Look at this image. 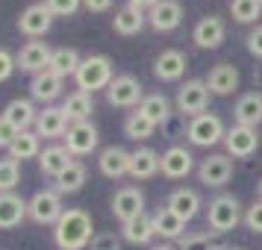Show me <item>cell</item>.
Listing matches in <instances>:
<instances>
[{
  "label": "cell",
  "mask_w": 262,
  "mask_h": 250,
  "mask_svg": "<svg viewBox=\"0 0 262 250\" xmlns=\"http://www.w3.org/2000/svg\"><path fill=\"white\" fill-rule=\"evenodd\" d=\"M85 177H89L85 165H83V162H74L65 174L56 177V186H53V189L59 191V194H77V191L85 186Z\"/></svg>",
  "instance_id": "35"
},
{
  "label": "cell",
  "mask_w": 262,
  "mask_h": 250,
  "mask_svg": "<svg viewBox=\"0 0 262 250\" xmlns=\"http://www.w3.org/2000/svg\"><path fill=\"white\" fill-rule=\"evenodd\" d=\"M115 80V68H112V59L103 56V53H95V56H83L80 68L74 74V83L80 92L85 95H95V92H106L109 83Z\"/></svg>",
  "instance_id": "2"
},
{
  "label": "cell",
  "mask_w": 262,
  "mask_h": 250,
  "mask_svg": "<svg viewBox=\"0 0 262 250\" xmlns=\"http://www.w3.org/2000/svg\"><path fill=\"white\" fill-rule=\"evenodd\" d=\"M186 135H189V142L194 144V147H215V144L224 142L227 127L215 112H201V115H194V118L189 121Z\"/></svg>",
  "instance_id": "5"
},
{
  "label": "cell",
  "mask_w": 262,
  "mask_h": 250,
  "mask_svg": "<svg viewBox=\"0 0 262 250\" xmlns=\"http://www.w3.org/2000/svg\"><path fill=\"white\" fill-rule=\"evenodd\" d=\"M0 118H6L18 132H24V130H30V127H36L38 109L33 106V100H27V97H15V100H9V103L3 106V115H0Z\"/></svg>",
  "instance_id": "22"
},
{
  "label": "cell",
  "mask_w": 262,
  "mask_h": 250,
  "mask_svg": "<svg viewBox=\"0 0 262 250\" xmlns=\"http://www.w3.org/2000/svg\"><path fill=\"white\" fill-rule=\"evenodd\" d=\"M50 56H53V48H50L48 41H27L24 48L15 53V65L24 74H33L36 77V74L48 71Z\"/></svg>",
  "instance_id": "13"
},
{
  "label": "cell",
  "mask_w": 262,
  "mask_h": 250,
  "mask_svg": "<svg viewBox=\"0 0 262 250\" xmlns=\"http://www.w3.org/2000/svg\"><path fill=\"white\" fill-rule=\"evenodd\" d=\"M130 162H133V153L130 150H124L118 144H109L100 150L97 156V168H100V174L109 179H121V177H130Z\"/></svg>",
  "instance_id": "18"
},
{
  "label": "cell",
  "mask_w": 262,
  "mask_h": 250,
  "mask_svg": "<svg viewBox=\"0 0 262 250\" xmlns=\"http://www.w3.org/2000/svg\"><path fill=\"white\" fill-rule=\"evenodd\" d=\"M121 238L127 241V244H150L156 238V230H154V215H142V218H136L130 224H121Z\"/></svg>",
  "instance_id": "29"
},
{
  "label": "cell",
  "mask_w": 262,
  "mask_h": 250,
  "mask_svg": "<svg viewBox=\"0 0 262 250\" xmlns=\"http://www.w3.org/2000/svg\"><path fill=\"white\" fill-rule=\"evenodd\" d=\"M89 250H121V236L118 233H95Z\"/></svg>",
  "instance_id": "41"
},
{
  "label": "cell",
  "mask_w": 262,
  "mask_h": 250,
  "mask_svg": "<svg viewBox=\"0 0 262 250\" xmlns=\"http://www.w3.org/2000/svg\"><path fill=\"white\" fill-rule=\"evenodd\" d=\"M45 6L53 12V18H71L83 6V0H45Z\"/></svg>",
  "instance_id": "40"
},
{
  "label": "cell",
  "mask_w": 262,
  "mask_h": 250,
  "mask_svg": "<svg viewBox=\"0 0 262 250\" xmlns=\"http://www.w3.org/2000/svg\"><path fill=\"white\" fill-rule=\"evenodd\" d=\"M171 212L177 215V218H183L186 224H189L194 215L201 212V206H203V200H201V194L194 189H174L171 194H168V203H165Z\"/></svg>",
  "instance_id": "25"
},
{
  "label": "cell",
  "mask_w": 262,
  "mask_h": 250,
  "mask_svg": "<svg viewBox=\"0 0 262 250\" xmlns=\"http://www.w3.org/2000/svg\"><path fill=\"white\" fill-rule=\"evenodd\" d=\"M218 233L212 230H201V233H186V236L177 241V250H224L218 244Z\"/></svg>",
  "instance_id": "37"
},
{
  "label": "cell",
  "mask_w": 262,
  "mask_h": 250,
  "mask_svg": "<svg viewBox=\"0 0 262 250\" xmlns=\"http://www.w3.org/2000/svg\"><path fill=\"white\" fill-rule=\"evenodd\" d=\"M68 118H65V112H62V106H45L38 109V118H36V132L38 139H48V142H53V139H65V132H68Z\"/></svg>",
  "instance_id": "19"
},
{
  "label": "cell",
  "mask_w": 262,
  "mask_h": 250,
  "mask_svg": "<svg viewBox=\"0 0 262 250\" xmlns=\"http://www.w3.org/2000/svg\"><path fill=\"white\" fill-rule=\"evenodd\" d=\"M209 85H206V80H186V83L177 88V112H183V115H189V118H194V115H201V112H206V106H209Z\"/></svg>",
  "instance_id": "7"
},
{
  "label": "cell",
  "mask_w": 262,
  "mask_h": 250,
  "mask_svg": "<svg viewBox=\"0 0 262 250\" xmlns=\"http://www.w3.org/2000/svg\"><path fill=\"white\" fill-rule=\"evenodd\" d=\"M139 112H142L150 124L165 127L168 118H171V103H168V97L162 95V92H154V95H144V100L139 103Z\"/></svg>",
  "instance_id": "31"
},
{
  "label": "cell",
  "mask_w": 262,
  "mask_h": 250,
  "mask_svg": "<svg viewBox=\"0 0 262 250\" xmlns=\"http://www.w3.org/2000/svg\"><path fill=\"white\" fill-rule=\"evenodd\" d=\"M95 238V226H92V215L85 209H65L62 218L53 224V244L59 250H85Z\"/></svg>",
  "instance_id": "1"
},
{
  "label": "cell",
  "mask_w": 262,
  "mask_h": 250,
  "mask_svg": "<svg viewBox=\"0 0 262 250\" xmlns=\"http://www.w3.org/2000/svg\"><path fill=\"white\" fill-rule=\"evenodd\" d=\"M159 0H127V6H136V9H142V12H150Z\"/></svg>",
  "instance_id": "47"
},
{
  "label": "cell",
  "mask_w": 262,
  "mask_h": 250,
  "mask_svg": "<svg viewBox=\"0 0 262 250\" xmlns=\"http://www.w3.org/2000/svg\"><path fill=\"white\" fill-rule=\"evenodd\" d=\"M245 44H248V53H250V56L262 59V24H256L253 30H250L248 38H245Z\"/></svg>",
  "instance_id": "43"
},
{
  "label": "cell",
  "mask_w": 262,
  "mask_h": 250,
  "mask_svg": "<svg viewBox=\"0 0 262 250\" xmlns=\"http://www.w3.org/2000/svg\"><path fill=\"white\" fill-rule=\"evenodd\" d=\"M230 15L238 24H256L262 18V0H230Z\"/></svg>",
  "instance_id": "38"
},
{
  "label": "cell",
  "mask_w": 262,
  "mask_h": 250,
  "mask_svg": "<svg viewBox=\"0 0 262 250\" xmlns=\"http://www.w3.org/2000/svg\"><path fill=\"white\" fill-rule=\"evenodd\" d=\"M154 230L159 238H168V241H180V238L186 236V221L177 218V215L171 212L168 206H162L159 212L154 215Z\"/></svg>",
  "instance_id": "30"
},
{
  "label": "cell",
  "mask_w": 262,
  "mask_h": 250,
  "mask_svg": "<svg viewBox=\"0 0 262 250\" xmlns=\"http://www.w3.org/2000/svg\"><path fill=\"white\" fill-rule=\"evenodd\" d=\"M224 38H227V24H224V18H218V15L201 18V21L194 24V30H191V41H194L201 50L221 48Z\"/></svg>",
  "instance_id": "15"
},
{
  "label": "cell",
  "mask_w": 262,
  "mask_h": 250,
  "mask_svg": "<svg viewBox=\"0 0 262 250\" xmlns=\"http://www.w3.org/2000/svg\"><path fill=\"white\" fill-rule=\"evenodd\" d=\"M233 118L242 127H253L256 130L262 124V92H248V95L238 97L236 106H233Z\"/></svg>",
  "instance_id": "24"
},
{
  "label": "cell",
  "mask_w": 262,
  "mask_h": 250,
  "mask_svg": "<svg viewBox=\"0 0 262 250\" xmlns=\"http://www.w3.org/2000/svg\"><path fill=\"white\" fill-rule=\"evenodd\" d=\"M144 24H147V12H142V9H136V6H121L118 12H115V18H112V30L118 33V36H139L144 30Z\"/></svg>",
  "instance_id": "28"
},
{
  "label": "cell",
  "mask_w": 262,
  "mask_h": 250,
  "mask_svg": "<svg viewBox=\"0 0 262 250\" xmlns=\"http://www.w3.org/2000/svg\"><path fill=\"white\" fill-rule=\"evenodd\" d=\"M159 159L162 156L150 150V147H139L133 150V162H130V177L133 179H150L159 174Z\"/></svg>",
  "instance_id": "32"
},
{
  "label": "cell",
  "mask_w": 262,
  "mask_h": 250,
  "mask_svg": "<svg viewBox=\"0 0 262 250\" xmlns=\"http://www.w3.org/2000/svg\"><path fill=\"white\" fill-rule=\"evenodd\" d=\"M238 68L236 65H230V62H221V65H215L212 71L206 74V85H209V92L218 97H227L233 95L238 88Z\"/></svg>",
  "instance_id": "23"
},
{
  "label": "cell",
  "mask_w": 262,
  "mask_h": 250,
  "mask_svg": "<svg viewBox=\"0 0 262 250\" xmlns=\"http://www.w3.org/2000/svg\"><path fill=\"white\" fill-rule=\"evenodd\" d=\"M224 150L230 159H248V156L256 153V147H259V135L253 127H242V124H233L224 135Z\"/></svg>",
  "instance_id": "11"
},
{
  "label": "cell",
  "mask_w": 262,
  "mask_h": 250,
  "mask_svg": "<svg viewBox=\"0 0 262 250\" xmlns=\"http://www.w3.org/2000/svg\"><path fill=\"white\" fill-rule=\"evenodd\" d=\"M65 206H62V194L56 189H38L30 200H27V218L38 226H53L62 218Z\"/></svg>",
  "instance_id": "4"
},
{
  "label": "cell",
  "mask_w": 262,
  "mask_h": 250,
  "mask_svg": "<svg viewBox=\"0 0 262 250\" xmlns=\"http://www.w3.org/2000/svg\"><path fill=\"white\" fill-rule=\"evenodd\" d=\"M62 85H65V80L56 77L53 71L36 74V77L30 80V100H38V103L50 106L53 100H59L62 97Z\"/></svg>",
  "instance_id": "21"
},
{
  "label": "cell",
  "mask_w": 262,
  "mask_h": 250,
  "mask_svg": "<svg viewBox=\"0 0 262 250\" xmlns=\"http://www.w3.org/2000/svg\"><path fill=\"white\" fill-rule=\"evenodd\" d=\"M41 153V139L36 130H24L15 135V142L9 144V159L15 162H24V159H38Z\"/></svg>",
  "instance_id": "33"
},
{
  "label": "cell",
  "mask_w": 262,
  "mask_h": 250,
  "mask_svg": "<svg viewBox=\"0 0 262 250\" xmlns=\"http://www.w3.org/2000/svg\"><path fill=\"white\" fill-rule=\"evenodd\" d=\"M154 132H156V124H150V121L144 118L139 109H136V112H130V115H127V121H124V135H127V139H133V142H147Z\"/></svg>",
  "instance_id": "36"
},
{
  "label": "cell",
  "mask_w": 262,
  "mask_h": 250,
  "mask_svg": "<svg viewBox=\"0 0 262 250\" xmlns=\"http://www.w3.org/2000/svg\"><path fill=\"white\" fill-rule=\"evenodd\" d=\"M62 144L71 150V156H89L92 150H97L100 132H97V127L92 121H80V124H71V127H68Z\"/></svg>",
  "instance_id": "12"
},
{
  "label": "cell",
  "mask_w": 262,
  "mask_h": 250,
  "mask_svg": "<svg viewBox=\"0 0 262 250\" xmlns=\"http://www.w3.org/2000/svg\"><path fill=\"white\" fill-rule=\"evenodd\" d=\"M112 3L115 0H83V6L89 12H106V9H112Z\"/></svg>",
  "instance_id": "46"
},
{
  "label": "cell",
  "mask_w": 262,
  "mask_h": 250,
  "mask_svg": "<svg viewBox=\"0 0 262 250\" xmlns=\"http://www.w3.org/2000/svg\"><path fill=\"white\" fill-rule=\"evenodd\" d=\"M242 221H245L242 203L233 194H215L212 200H209V206H206V226L212 233H230Z\"/></svg>",
  "instance_id": "3"
},
{
  "label": "cell",
  "mask_w": 262,
  "mask_h": 250,
  "mask_svg": "<svg viewBox=\"0 0 262 250\" xmlns=\"http://www.w3.org/2000/svg\"><path fill=\"white\" fill-rule=\"evenodd\" d=\"M191 171H194V156H191V150L180 147V144L168 147L159 159V174L168 179H186Z\"/></svg>",
  "instance_id": "16"
},
{
  "label": "cell",
  "mask_w": 262,
  "mask_h": 250,
  "mask_svg": "<svg viewBox=\"0 0 262 250\" xmlns=\"http://www.w3.org/2000/svg\"><path fill=\"white\" fill-rule=\"evenodd\" d=\"M150 250H177V247H174V244H154Z\"/></svg>",
  "instance_id": "48"
},
{
  "label": "cell",
  "mask_w": 262,
  "mask_h": 250,
  "mask_svg": "<svg viewBox=\"0 0 262 250\" xmlns=\"http://www.w3.org/2000/svg\"><path fill=\"white\" fill-rule=\"evenodd\" d=\"M256 191H259V200H262V179H259V186H256Z\"/></svg>",
  "instance_id": "49"
},
{
  "label": "cell",
  "mask_w": 262,
  "mask_h": 250,
  "mask_svg": "<svg viewBox=\"0 0 262 250\" xmlns=\"http://www.w3.org/2000/svg\"><path fill=\"white\" fill-rule=\"evenodd\" d=\"M224 250H245V247H224Z\"/></svg>",
  "instance_id": "50"
},
{
  "label": "cell",
  "mask_w": 262,
  "mask_h": 250,
  "mask_svg": "<svg viewBox=\"0 0 262 250\" xmlns=\"http://www.w3.org/2000/svg\"><path fill=\"white\" fill-rule=\"evenodd\" d=\"M80 62H83V56H80L74 48H56L53 50V56H50L48 71H53L56 77H62V80H68V77L77 74Z\"/></svg>",
  "instance_id": "34"
},
{
  "label": "cell",
  "mask_w": 262,
  "mask_h": 250,
  "mask_svg": "<svg viewBox=\"0 0 262 250\" xmlns=\"http://www.w3.org/2000/svg\"><path fill=\"white\" fill-rule=\"evenodd\" d=\"M27 218V200L15 191L0 194V230H15Z\"/></svg>",
  "instance_id": "26"
},
{
  "label": "cell",
  "mask_w": 262,
  "mask_h": 250,
  "mask_svg": "<svg viewBox=\"0 0 262 250\" xmlns=\"http://www.w3.org/2000/svg\"><path fill=\"white\" fill-rule=\"evenodd\" d=\"M15 135H18V130H15L6 118H0V147H6V150H9V144L15 142Z\"/></svg>",
  "instance_id": "45"
},
{
  "label": "cell",
  "mask_w": 262,
  "mask_h": 250,
  "mask_svg": "<svg viewBox=\"0 0 262 250\" xmlns=\"http://www.w3.org/2000/svg\"><path fill=\"white\" fill-rule=\"evenodd\" d=\"M21 183V162L15 159H0V194L3 191H15Z\"/></svg>",
  "instance_id": "39"
},
{
  "label": "cell",
  "mask_w": 262,
  "mask_h": 250,
  "mask_svg": "<svg viewBox=\"0 0 262 250\" xmlns=\"http://www.w3.org/2000/svg\"><path fill=\"white\" fill-rule=\"evenodd\" d=\"M183 24V3L180 0H159L147 12V27L156 33H174Z\"/></svg>",
  "instance_id": "17"
},
{
  "label": "cell",
  "mask_w": 262,
  "mask_h": 250,
  "mask_svg": "<svg viewBox=\"0 0 262 250\" xmlns=\"http://www.w3.org/2000/svg\"><path fill=\"white\" fill-rule=\"evenodd\" d=\"M15 68H18V65H15V56L6 48H0V83H6L15 74Z\"/></svg>",
  "instance_id": "44"
},
{
  "label": "cell",
  "mask_w": 262,
  "mask_h": 250,
  "mask_svg": "<svg viewBox=\"0 0 262 250\" xmlns=\"http://www.w3.org/2000/svg\"><path fill=\"white\" fill-rule=\"evenodd\" d=\"M77 159L71 156V150L65 147V144H48L41 153H38V171L45 174V177H59V174H65L68 168L74 165Z\"/></svg>",
  "instance_id": "20"
},
{
  "label": "cell",
  "mask_w": 262,
  "mask_h": 250,
  "mask_svg": "<svg viewBox=\"0 0 262 250\" xmlns=\"http://www.w3.org/2000/svg\"><path fill=\"white\" fill-rule=\"evenodd\" d=\"M186 68H189V56L177 48L162 50L154 59V77L159 83H177V80H183Z\"/></svg>",
  "instance_id": "14"
},
{
  "label": "cell",
  "mask_w": 262,
  "mask_h": 250,
  "mask_svg": "<svg viewBox=\"0 0 262 250\" xmlns=\"http://www.w3.org/2000/svg\"><path fill=\"white\" fill-rule=\"evenodd\" d=\"M144 100V85L133 74H118L106 88V103L118 109H139Z\"/></svg>",
  "instance_id": "6"
},
{
  "label": "cell",
  "mask_w": 262,
  "mask_h": 250,
  "mask_svg": "<svg viewBox=\"0 0 262 250\" xmlns=\"http://www.w3.org/2000/svg\"><path fill=\"white\" fill-rule=\"evenodd\" d=\"M245 226L250 233H259L262 236V200H253L245 212Z\"/></svg>",
  "instance_id": "42"
},
{
  "label": "cell",
  "mask_w": 262,
  "mask_h": 250,
  "mask_svg": "<svg viewBox=\"0 0 262 250\" xmlns=\"http://www.w3.org/2000/svg\"><path fill=\"white\" fill-rule=\"evenodd\" d=\"M198 179L206 189H224L233 179V159L227 153H212L198 165Z\"/></svg>",
  "instance_id": "10"
},
{
  "label": "cell",
  "mask_w": 262,
  "mask_h": 250,
  "mask_svg": "<svg viewBox=\"0 0 262 250\" xmlns=\"http://www.w3.org/2000/svg\"><path fill=\"white\" fill-rule=\"evenodd\" d=\"M62 112H65L68 124L89 121V118H92V112H95V97L77 88V92H71L68 97H62Z\"/></svg>",
  "instance_id": "27"
},
{
  "label": "cell",
  "mask_w": 262,
  "mask_h": 250,
  "mask_svg": "<svg viewBox=\"0 0 262 250\" xmlns=\"http://www.w3.org/2000/svg\"><path fill=\"white\" fill-rule=\"evenodd\" d=\"M112 215H115V221L118 224H130L136 218H142L144 215V194L139 186H124L112 194Z\"/></svg>",
  "instance_id": "8"
},
{
  "label": "cell",
  "mask_w": 262,
  "mask_h": 250,
  "mask_svg": "<svg viewBox=\"0 0 262 250\" xmlns=\"http://www.w3.org/2000/svg\"><path fill=\"white\" fill-rule=\"evenodd\" d=\"M50 27H53V12L45 6V0L41 3H30L24 12H21V18H18V33L27 38H33V41L48 36Z\"/></svg>",
  "instance_id": "9"
}]
</instances>
